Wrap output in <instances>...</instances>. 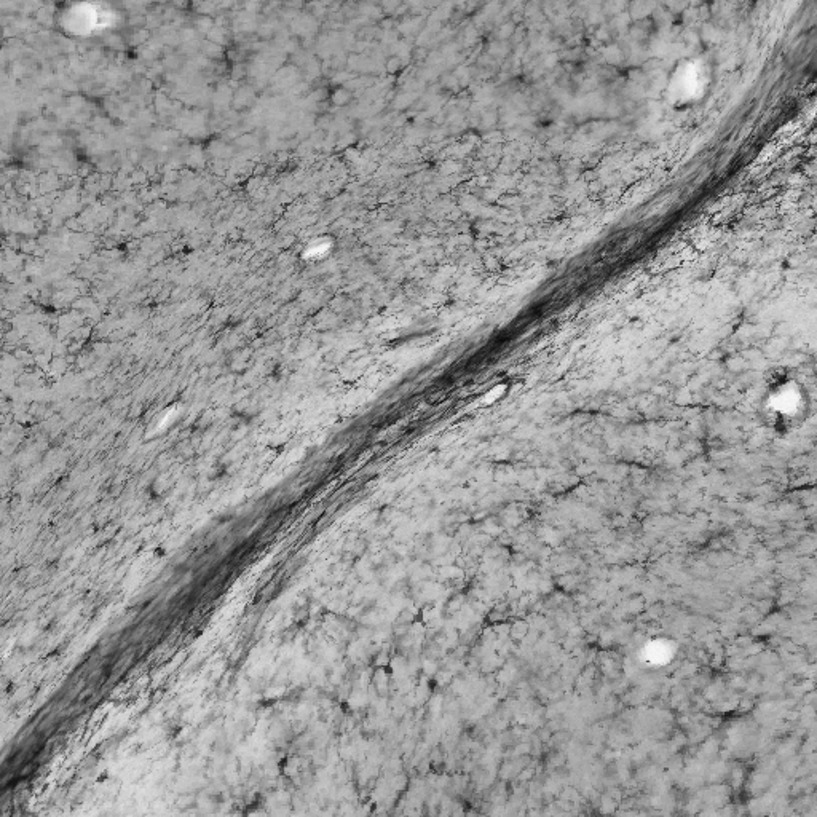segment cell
<instances>
[{
	"mask_svg": "<svg viewBox=\"0 0 817 817\" xmlns=\"http://www.w3.org/2000/svg\"><path fill=\"white\" fill-rule=\"evenodd\" d=\"M107 778H109V774H107V771H104L103 774H99L98 779H96V784H103V782L107 781Z\"/></svg>",
	"mask_w": 817,
	"mask_h": 817,
	"instance_id": "cell-3",
	"label": "cell"
},
{
	"mask_svg": "<svg viewBox=\"0 0 817 817\" xmlns=\"http://www.w3.org/2000/svg\"><path fill=\"white\" fill-rule=\"evenodd\" d=\"M805 399L802 388H798L797 383L792 380H787L782 382L781 387L773 390L765 411L770 412L773 422H798L802 420L803 409H806Z\"/></svg>",
	"mask_w": 817,
	"mask_h": 817,
	"instance_id": "cell-2",
	"label": "cell"
},
{
	"mask_svg": "<svg viewBox=\"0 0 817 817\" xmlns=\"http://www.w3.org/2000/svg\"><path fill=\"white\" fill-rule=\"evenodd\" d=\"M711 74L703 60H683L669 75L666 99L674 107H687L704 98Z\"/></svg>",
	"mask_w": 817,
	"mask_h": 817,
	"instance_id": "cell-1",
	"label": "cell"
}]
</instances>
